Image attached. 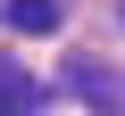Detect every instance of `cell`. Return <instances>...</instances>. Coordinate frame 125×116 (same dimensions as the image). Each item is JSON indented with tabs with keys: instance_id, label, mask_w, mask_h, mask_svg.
Here are the masks:
<instances>
[{
	"instance_id": "obj_1",
	"label": "cell",
	"mask_w": 125,
	"mask_h": 116,
	"mask_svg": "<svg viewBox=\"0 0 125 116\" xmlns=\"http://www.w3.org/2000/svg\"><path fill=\"white\" fill-rule=\"evenodd\" d=\"M67 83H75L100 116H125V75H108V66H92V58H75V66H67Z\"/></svg>"
},
{
	"instance_id": "obj_2",
	"label": "cell",
	"mask_w": 125,
	"mask_h": 116,
	"mask_svg": "<svg viewBox=\"0 0 125 116\" xmlns=\"http://www.w3.org/2000/svg\"><path fill=\"white\" fill-rule=\"evenodd\" d=\"M42 108V83L17 66V58H0V116H33Z\"/></svg>"
},
{
	"instance_id": "obj_3",
	"label": "cell",
	"mask_w": 125,
	"mask_h": 116,
	"mask_svg": "<svg viewBox=\"0 0 125 116\" xmlns=\"http://www.w3.org/2000/svg\"><path fill=\"white\" fill-rule=\"evenodd\" d=\"M9 25L17 33H58V0H9Z\"/></svg>"
}]
</instances>
